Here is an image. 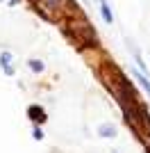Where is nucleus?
I'll use <instances>...</instances> for the list:
<instances>
[{"label":"nucleus","mask_w":150,"mask_h":153,"mask_svg":"<svg viewBox=\"0 0 150 153\" xmlns=\"http://www.w3.org/2000/svg\"><path fill=\"white\" fill-rule=\"evenodd\" d=\"M132 73L137 76V80H139V82H141V85H143L146 94L150 96V82H148V78H146V73H143V71H141V69H134V71H132Z\"/></svg>","instance_id":"nucleus-2"},{"label":"nucleus","mask_w":150,"mask_h":153,"mask_svg":"<svg viewBox=\"0 0 150 153\" xmlns=\"http://www.w3.org/2000/svg\"><path fill=\"white\" fill-rule=\"evenodd\" d=\"M27 64H30V69L34 71V73H41V71L46 69V64L41 62V59H30V62H27Z\"/></svg>","instance_id":"nucleus-5"},{"label":"nucleus","mask_w":150,"mask_h":153,"mask_svg":"<svg viewBox=\"0 0 150 153\" xmlns=\"http://www.w3.org/2000/svg\"><path fill=\"white\" fill-rule=\"evenodd\" d=\"M100 12H102V19H105L107 23H114V14H112V9H109L107 2H100Z\"/></svg>","instance_id":"nucleus-4"},{"label":"nucleus","mask_w":150,"mask_h":153,"mask_svg":"<svg viewBox=\"0 0 150 153\" xmlns=\"http://www.w3.org/2000/svg\"><path fill=\"white\" fill-rule=\"evenodd\" d=\"M9 59H12V55H9V53H2V55H0V64L5 66L7 76H12V69H9Z\"/></svg>","instance_id":"nucleus-6"},{"label":"nucleus","mask_w":150,"mask_h":153,"mask_svg":"<svg viewBox=\"0 0 150 153\" xmlns=\"http://www.w3.org/2000/svg\"><path fill=\"white\" fill-rule=\"evenodd\" d=\"M34 2H39V0H34Z\"/></svg>","instance_id":"nucleus-8"},{"label":"nucleus","mask_w":150,"mask_h":153,"mask_svg":"<svg viewBox=\"0 0 150 153\" xmlns=\"http://www.w3.org/2000/svg\"><path fill=\"white\" fill-rule=\"evenodd\" d=\"M27 114H30V119H34V121H39V123H43V121H46V114L41 112V108H37V105H32Z\"/></svg>","instance_id":"nucleus-3"},{"label":"nucleus","mask_w":150,"mask_h":153,"mask_svg":"<svg viewBox=\"0 0 150 153\" xmlns=\"http://www.w3.org/2000/svg\"><path fill=\"white\" fill-rule=\"evenodd\" d=\"M98 133L102 135V137H105V135H109V137H114V135H116V130H114L112 126H102V128H100V130H98Z\"/></svg>","instance_id":"nucleus-7"},{"label":"nucleus","mask_w":150,"mask_h":153,"mask_svg":"<svg viewBox=\"0 0 150 153\" xmlns=\"http://www.w3.org/2000/svg\"><path fill=\"white\" fill-rule=\"evenodd\" d=\"M39 5L43 7L46 12H57V9H62L64 0H39Z\"/></svg>","instance_id":"nucleus-1"}]
</instances>
